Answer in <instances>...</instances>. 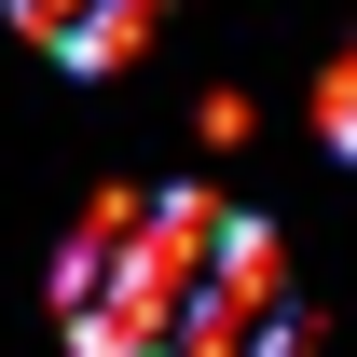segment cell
<instances>
[{"instance_id":"1","label":"cell","mask_w":357,"mask_h":357,"mask_svg":"<svg viewBox=\"0 0 357 357\" xmlns=\"http://www.w3.org/2000/svg\"><path fill=\"white\" fill-rule=\"evenodd\" d=\"M55 330L83 357H289V248L220 192H110L55 261Z\"/></svg>"},{"instance_id":"2","label":"cell","mask_w":357,"mask_h":357,"mask_svg":"<svg viewBox=\"0 0 357 357\" xmlns=\"http://www.w3.org/2000/svg\"><path fill=\"white\" fill-rule=\"evenodd\" d=\"M0 14H14L55 69H124V55H151V28H165V0H0Z\"/></svg>"},{"instance_id":"3","label":"cell","mask_w":357,"mask_h":357,"mask_svg":"<svg viewBox=\"0 0 357 357\" xmlns=\"http://www.w3.org/2000/svg\"><path fill=\"white\" fill-rule=\"evenodd\" d=\"M316 124H330V151H357V55L330 69V110H316Z\"/></svg>"}]
</instances>
